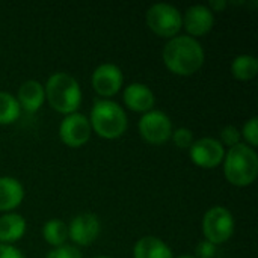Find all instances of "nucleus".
Masks as SVG:
<instances>
[{"label": "nucleus", "instance_id": "nucleus-1", "mask_svg": "<svg viewBox=\"0 0 258 258\" xmlns=\"http://www.w3.org/2000/svg\"><path fill=\"white\" fill-rule=\"evenodd\" d=\"M165 65L178 76H192L204 63V50L192 36H175L163 48Z\"/></svg>", "mask_w": 258, "mask_h": 258}, {"label": "nucleus", "instance_id": "nucleus-2", "mask_svg": "<svg viewBox=\"0 0 258 258\" xmlns=\"http://www.w3.org/2000/svg\"><path fill=\"white\" fill-rule=\"evenodd\" d=\"M45 97L50 106L60 113H76L82 103V91L77 80L67 73L53 74L45 85Z\"/></svg>", "mask_w": 258, "mask_h": 258}, {"label": "nucleus", "instance_id": "nucleus-3", "mask_svg": "<svg viewBox=\"0 0 258 258\" xmlns=\"http://www.w3.org/2000/svg\"><path fill=\"white\" fill-rule=\"evenodd\" d=\"M227 180L239 187L249 186L255 181L258 174L257 153L243 144H237L230 148L225 165H224Z\"/></svg>", "mask_w": 258, "mask_h": 258}, {"label": "nucleus", "instance_id": "nucleus-4", "mask_svg": "<svg viewBox=\"0 0 258 258\" xmlns=\"http://www.w3.org/2000/svg\"><path fill=\"white\" fill-rule=\"evenodd\" d=\"M89 124L101 138L116 139L127 128V116L121 106H118L116 103L100 100L92 107Z\"/></svg>", "mask_w": 258, "mask_h": 258}, {"label": "nucleus", "instance_id": "nucleus-5", "mask_svg": "<svg viewBox=\"0 0 258 258\" xmlns=\"http://www.w3.org/2000/svg\"><path fill=\"white\" fill-rule=\"evenodd\" d=\"M147 24L150 29L165 38H171L178 33L183 26V17L177 8L168 3H157L147 12Z\"/></svg>", "mask_w": 258, "mask_h": 258}, {"label": "nucleus", "instance_id": "nucleus-6", "mask_svg": "<svg viewBox=\"0 0 258 258\" xmlns=\"http://www.w3.org/2000/svg\"><path fill=\"white\" fill-rule=\"evenodd\" d=\"M203 230L207 242L213 245L224 243L233 236L234 231L233 215L225 207H213L204 216Z\"/></svg>", "mask_w": 258, "mask_h": 258}, {"label": "nucleus", "instance_id": "nucleus-7", "mask_svg": "<svg viewBox=\"0 0 258 258\" xmlns=\"http://www.w3.org/2000/svg\"><path fill=\"white\" fill-rule=\"evenodd\" d=\"M139 132L148 144L162 145L171 138L172 133L171 119L163 112L150 110L141 118Z\"/></svg>", "mask_w": 258, "mask_h": 258}, {"label": "nucleus", "instance_id": "nucleus-8", "mask_svg": "<svg viewBox=\"0 0 258 258\" xmlns=\"http://www.w3.org/2000/svg\"><path fill=\"white\" fill-rule=\"evenodd\" d=\"M59 135L65 145L71 148L82 147L89 141L91 136L89 119L82 113H71L62 121Z\"/></svg>", "mask_w": 258, "mask_h": 258}, {"label": "nucleus", "instance_id": "nucleus-9", "mask_svg": "<svg viewBox=\"0 0 258 258\" xmlns=\"http://www.w3.org/2000/svg\"><path fill=\"white\" fill-rule=\"evenodd\" d=\"M190 157L195 165L210 169L216 168L225 159V151L219 141L213 138H203L192 144Z\"/></svg>", "mask_w": 258, "mask_h": 258}, {"label": "nucleus", "instance_id": "nucleus-10", "mask_svg": "<svg viewBox=\"0 0 258 258\" xmlns=\"http://www.w3.org/2000/svg\"><path fill=\"white\" fill-rule=\"evenodd\" d=\"M121 85L122 73L113 63H103L92 74V86L103 97H110L116 94Z\"/></svg>", "mask_w": 258, "mask_h": 258}, {"label": "nucleus", "instance_id": "nucleus-11", "mask_svg": "<svg viewBox=\"0 0 258 258\" xmlns=\"http://www.w3.org/2000/svg\"><path fill=\"white\" fill-rule=\"evenodd\" d=\"M68 233H70V237L73 239V242H76L77 245L86 246V245H91L98 237L100 222L95 215L82 213L73 219V222L68 228Z\"/></svg>", "mask_w": 258, "mask_h": 258}, {"label": "nucleus", "instance_id": "nucleus-12", "mask_svg": "<svg viewBox=\"0 0 258 258\" xmlns=\"http://www.w3.org/2000/svg\"><path fill=\"white\" fill-rule=\"evenodd\" d=\"M213 23H215L213 12L203 5H195L189 8L183 18V24L186 30L192 36H203L209 33L210 29L213 27Z\"/></svg>", "mask_w": 258, "mask_h": 258}, {"label": "nucleus", "instance_id": "nucleus-13", "mask_svg": "<svg viewBox=\"0 0 258 258\" xmlns=\"http://www.w3.org/2000/svg\"><path fill=\"white\" fill-rule=\"evenodd\" d=\"M124 101L135 112H150L154 106V94L142 83H132L124 91Z\"/></svg>", "mask_w": 258, "mask_h": 258}, {"label": "nucleus", "instance_id": "nucleus-14", "mask_svg": "<svg viewBox=\"0 0 258 258\" xmlns=\"http://www.w3.org/2000/svg\"><path fill=\"white\" fill-rule=\"evenodd\" d=\"M44 98L45 92L41 83L36 80H27L20 86L17 101L27 113H35L44 103Z\"/></svg>", "mask_w": 258, "mask_h": 258}, {"label": "nucleus", "instance_id": "nucleus-15", "mask_svg": "<svg viewBox=\"0 0 258 258\" xmlns=\"http://www.w3.org/2000/svg\"><path fill=\"white\" fill-rule=\"evenodd\" d=\"M24 190L18 180L0 177V212L14 210L23 201Z\"/></svg>", "mask_w": 258, "mask_h": 258}, {"label": "nucleus", "instance_id": "nucleus-16", "mask_svg": "<svg viewBox=\"0 0 258 258\" xmlns=\"http://www.w3.org/2000/svg\"><path fill=\"white\" fill-rule=\"evenodd\" d=\"M135 258H174L169 246L157 237H144L135 246Z\"/></svg>", "mask_w": 258, "mask_h": 258}, {"label": "nucleus", "instance_id": "nucleus-17", "mask_svg": "<svg viewBox=\"0 0 258 258\" xmlns=\"http://www.w3.org/2000/svg\"><path fill=\"white\" fill-rule=\"evenodd\" d=\"M26 221L20 215H5L0 218V242L11 243L23 237Z\"/></svg>", "mask_w": 258, "mask_h": 258}, {"label": "nucleus", "instance_id": "nucleus-18", "mask_svg": "<svg viewBox=\"0 0 258 258\" xmlns=\"http://www.w3.org/2000/svg\"><path fill=\"white\" fill-rule=\"evenodd\" d=\"M231 71H233V76L239 80H251L257 76L258 60L254 56L242 54L233 60Z\"/></svg>", "mask_w": 258, "mask_h": 258}, {"label": "nucleus", "instance_id": "nucleus-19", "mask_svg": "<svg viewBox=\"0 0 258 258\" xmlns=\"http://www.w3.org/2000/svg\"><path fill=\"white\" fill-rule=\"evenodd\" d=\"M42 234H44V239L47 240V243L59 248V246L63 245V242L68 237V228H67V225L62 221L51 219V221H48L44 225Z\"/></svg>", "mask_w": 258, "mask_h": 258}, {"label": "nucleus", "instance_id": "nucleus-20", "mask_svg": "<svg viewBox=\"0 0 258 258\" xmlns=\"http://www.w3.org/2000/svg\"><path fill=\"white\" fill-rule=\"evenodd\" d=\"M20 115L17 98L8 92H0V124H11Z\"/></svg>", "mask_w": 258, "mask_h": 258}, {"label": "nucleus", "instance_id": "nucleus-21", "mask_svg": "<svg viewBox=\"0 0 258 258\" xmlns=\"http://www.w3.org/2000/svg\"><path fill=\"white\" fill-rule=\"evenodd\" d=\"M243 138L246 139V142L251 145V147H257L258 145V119L257 116L251 118L245 127H243Z\"/></svg>", "mask_w": 258, "mask_h": 258}, {"label": "nucleus", "instance_id": "nucleus-22", "mask_svg": "<svg viewBox=\"0 0 258 258\" xmlns=\"http://www.w3.org/2000/svg\"><path fill=\"white\" fill-rule=\"evenodd\" d=\"M172 139H174V144L178 148H189L194 144V135H192V132L189 128L175 130L174 135H172Z\"/></svg>", "mask_w": 258, "mask_h": 258}, {"label": "nucleus", "instance_id": "nucleus-23", "mask_svg": "<svg viewBox=\"0 0 258 258\" xmlns=\"http://www.w3.org/2000/svg\"><path fill=\"white\" fill-rule=\"evenodd\" d=\"M221 138H222V142L225 145H228L230 148L240 144V132L234 127V125H227L222 132H221Z\"/></svg>", "mask_w": 258, "mask_h": 258}, {"label": "nucleus", "instance_id": "nucleus-24", "mask_svg": "<svg viewBox=\"0 0 258 258\" xmlns=\"http://www.w3.org/2000/svg\"><path fill=\"white\" fill-rule=\"evenodd\" d=\"M47 258H82V254L74 246H59L57 249L48 252Z\"/></svg>", "mask_w": 258, "mask_h": 258}, {"label": "nucleus", "instance_id": "nucleus-25", "mask_svg": "<svg viewBox=\"0 0 258 258\" xmlns=\"http://www.w3.org/2000/svg\"><path fill=\"white\" fill-rule=\"evenodd\" d=\"M216 254V245L204 240L197 246V255L200 258H213Z\"/></svg>", "mask_w": 258, "mask_h": 258}, {"label": "nucleus", "instance_id": "nucleus-26", "mask_svg": "<svg viewBox=\"0 0 258 258\" xmlns=\"http://www.w3.org/2000/svg\"><path fill=\"white\" fill-rule=\"evenodd\" d=\"M0 258H24V255L17 248L0 243Z\"/></svg>", "mask_w": 258, "mask_h": 258}, {"label": "nucleus", "instance_id": "nucleus-27", "mask_svg": "<svg viewBox=\"0 0 258 258\" xmlns=\"http://www.w3.org/2000/svg\"><path fill=\"white\" fill-rule=\"evenodd\" d=\"M225 5H227L225 2L219 0V2H212V3H210V8H212L213 11H219V9H224ZM212 9H210V11H212Z\"/></svg>", "mask_w": 258, "mask_h": 258}, {"label": "nucleus", "instance_id": "nucleus-28", "mask_svg": "<svg viewBox=\"0 0 258 258\" xmlns=\"http://www.w3.org/2000/svg\"><path fill=\"white\" fill-rule=\"evenodd\" d=\"M178 258H195V257H190V255H181V257Z\"/></svg>", "mask_w": 258, "mask_h": 258}, {"label": "nucleus", "instance_id": "nucleus-29", "mask_svg": "<svg viewBox=\"0 0 258 258\" xmlns=\"http://www.w3.org/2000/svg\"><path fill=\"white\" fill-rule=\"evenodd\" d=\"M97 258H109V257H97Z\"/></svg>", "mask_w": 258, "mask_h": 258}]
</instances>
